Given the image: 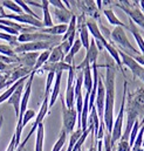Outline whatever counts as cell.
<instances>
[{
	"label": "cell",
	"instance_id": "6da1fadb",
	"mask_svg": "<svg viewBox=\"0 0 144 151\" xmlns=\"http://www.w3.org/2000/svg\"><path fill=\"white\" fill-rule=\"evenodd\" d=\"M106 72V100H104V111H103V123L106 125L107 132L111 135L114 125V109H115V76L116 70L112 66L107 65Z\"/></svg>",
	"mask_w": 144,
	"mask_h": 151
},
{
	"label": "cell",
	"instance_id": "7a4b0ae2",
	"mask_svg": "<svg viewBox=\"0 0 144 151\" xmlns=\"http://www.w3.org/2000/svg\"><path fill=\"white\" fill-rule=\"evenodd\" d=\"M125 113H131L137 117L144 116V88H137L135 91H127Z\"/></svg>",
	"mask_w": 144,
	"mask_h": 151
},
{
	"label": "cell",
	"instance_id": "3957f363",
	"mask_svg": "<svg viewBox=\"0 0 144 151\" xmlns=\"http://www.w3.org/2000/svg\"><path fill=\"white\" fill-rule=\"evenodd\" d=\"M137 1H118L115 4V6L121 8L137 27L144 29V14L137 7Z\"/></svg>",
	"mask_w": 144,
	"mask_h": 151
},
{
	"label": "cell",
	"instance_id": "277c9868",
	"mask_svg": "<svg viewBox=\"0 0 144 151\" xmlns=\"http://www.w3.org/2000/svg\"><path fill=\"white\" fill-rule=\"evenodd\" d=\"M124 89H123V97H122V103H121V108L118 115L116 117V119L114 121V125H112V131H111V143L115 145L122 136V129H123V121H124V116H125V97H127V91H128V82H124Z\"/></svg>",
	"mask_w": 144,
	"mask_h": 151
},
{
	"label": "cell",
	"instance_id": "5b68a950",
	"mask_svg": "<svg viewBox=\"0 0 144 151\" xmlns=\"http://www.w3.org/2000/svg\"><path fill=\"white\" fill-rule=\"evenodd\" d=\"M61 41H33L27 43H19L14 49L15 54H22V53H33L39 50H50L58 45H60Z\"/></svg>",
	"mask_w": 144,
	"mask_h": 151
},
{
	"label": "cell",
	"instance_id": "8992f818",
	"mask_svg": "<svg viewBox=\"0 0 144 151\" xmlns=\"http://www.w3.org/2000/svg\"><path fill=\"white\" fill-rule=\"evenodd\" d=\"M61 104H62V130L67 135H71L77 123V113L74 108L68 109L66 107L63 97H61Z\"/></svg>",
	"mask_w": 144,
	"mask_h": 151
},
{
	"label": "cell",
	"instance_id": "52a82bcc",
	"mask_svg": "<svg viewBox=\"0 0 144 151\" xmlns=\"http://www.w3.org/2000/svg\"><path fill=\"white\" fill-rule=\"evenodd\" d=\"M110 39L112 40L111 42H115V43H117L120 47L132 52L135 55H140V54H141L140 50H137V49L131 45V42L129 41V39L127 37V33H125V29H124V28H122V27H115V28L112 29V32L110 33Z\"/></svg>",
	"mask_w": 144,
	"mask_h": 151
},
{
	"label": "cell",
	"instance_id": "ba28073f",
	"mask_svg": "<svg viewBox=\"0 0 144 151\" xmlns=\"http://www.w3.org/2000/svg\"><path fill=\"white\" fill-rule=\"evenodd\" d=\"M120 58L122 60V65L128 67L130 69V72L132 73L134 77H138L140 80H142L144 82V67L141 66L140 63L136 62V60L128 53H125L124 50H118Z\"/></svg>",
	"mask_w": 144,
	"mask_h": 151
},
{
	"label": "cell",
	"instance_id": "9c48e42d",
	"mask_svg": "<svg viewBox=\"0 0 144 151\" xmlns=\"http://www.w3.org/2000/svg\"><path fill=\"white\" fill-rule=\"evenodd\" d=\"M2 19H7V20H12L14 22H18L20 25H25V26H31L34 28H43L42 21L40 19H36L32 15H28L26 13L22 14H5L2 17Z\"/></svg>",
	"mask_w": 144,
	"mask_h": 151
},
{
	"label": "cell",
	"instance_id": "30bf717a",
	"mask_svg": "<svg viewBox=\"0 0 144 151\" xmlns=\"http://www.w3.org/2000/svg\"><path fill=\"white\" fill-rule=\"evenodd\" d=\"M62 37H53L49 34L40 33L36 29L35 32L32 33H22L18 37L19 43H27V42H33V41H61Z\"/></svg>",
	"mask_w": 144,
	"mask_h": 151
},
{
	"label": "cell",
	"instance_id": "8fae6325",
	"mask_svg": "<svg viewBox=\"0 0 144 151\" xmlns=\"http://www.w3.org/2000/svg\"><path fill=\"white\" fill-rule=\"evenodd\" d=\"M99 52H100V50H99V48H97V46H96L95 40H94V39H91V40H90L89 48L87 49V54H86L84 60H83L78 66H76V67H75V69H77L78 72H81V70H83L86 67H89L90 65H95V63H96V61H97Z\"/></svg>",
	"mask_w": 144,
	"mask_h": 151
},
{
	"label": "cell",
	"instance_id": "7c38bea8",
	"mask_svg": "<svg viewBox=\"0 0 144 151\" xmlns=\"http://www.w3.org/2000/svg\"><path fill=\"white\" fill-rule=\"evenodd\" d=\"M75 65H73L72 68L68 70V81H67V89H66V97H65V103L68 109L74 108V102H75Z\"/></svg>",
	"mask_w": 144,
	"mask_h": 151
},
{
	"label": "cell",
	"instance_id": "4fadbf2b",
	"mask_svg": "<svg viewBox=\"0 0 144 151\" xmlns=\"http://www.w3.org/2000/svg\"><path fill=\"white\" fill-rule=\"evenodd\" d=\"M104 100H106V87L104 82L102 81V77L99 76V83H97V91H96V99H95V108L99 115V118L103 121V111H104Z\"/></svg>",
	"mask_w": 144,
	"mask_h": 151
},
{
	"label": "cell",
	"instance_id": "5bb4252c",
	"mask_svg": "<svg viewBox=\"0 0 144 151\" xmlns=\"http://www.w3.org/2000/svg\"><path fill=\"white\" fill-rule=\"evenodd\" d=\"M86 22H87V19H86V15L83 13L78 18L76 17V29L78 31V34H80L78 39L81 40L82 47L88 49L89 45H90V39H89V32H88Z\"/></svg>",
	"mask_w": 144,
	"mask_h": 151
},
{
	"label": "cell",
	"instance_id": "9a60e30c",
	"mask_svg": "<svg viewBox=\"0 0 144 151\" xmlns=\"http://www.w3.org/2000/svg\"><path fill=\"white\" fill-rule=\"evenodd\" d=\"M40 53L39 52H33V53H22V54H17L15 55V60H17V65L33 69L36 63V60L39 58Z\"/></svg>",
	"mask_w": 144,
	"mask_h": 151
},
{
	"label": "cell",
	"instance_id": "2e32d148",
	"mask_svg": "<svg viewBox=\"0 0 144 151\" xmlns=\"http://www.w3.org/2000/svg\"><path fill=\"white\" fill-rule=\"evenodd\" d=\"M25 82H22L21 84L18 86V88L14 90V93L11 95V97L7 100V103L13 106L14 108V113L17 116V119L19 117V113H20V103H21V97H22V94H24V89H25Z\"/></svg>",
	"mask_w": 144,
	"mask_h": 151
},
{
	"label": "cell",
	"instance_id": "e0dca14e",
	"mask_svg": "<svg viewBox=\"0 0 144 151\" xmlns=\"http://www.w3.org/2000/svg\"><path fill=\"white\" fill-rule=\"evenodd\" d=\"M86 25H87V28H88V32L93 35V38L95 41H99V42H101L103 46L108 42V40H106L104 37L102 35V32H101V29H100V27L97 26V22L94 20V19H88L87 20V22H86Z\"/></svg>",
	"mask_w": 144,
	"mask_h": 151
},
{
	"label": "cell",
	"instance_id": "ac0fdd59",
	"mask_svg": "<svg viewBox=\"0 0 144 151\" xmlns=\"http://www.w3.org/2000/svg\"><path fill=\"white\" fill-rule=\"evenodd\" d=\"M53 15L55 18V20L59 22V25H68L71 22L73 18L72 11L69 9H58V8H54L53 11Z\"/></svg>",
	"mask_w": 144,
	"mask_h": 151
},
{
	"label": "cell",
	"instance_id": "d6986e66",
	"mask_svg": "<svg viewBox=\"0 0 144 151\" xmlns=\"http://www.w3.org/2000/svg\"><path fill=\"white\" fill-rule=\"evenodd\" d=\"M72 68V66L65 63L63 61L61 62H56V63H46L41 69L43 72H48V73H54V74H58V73H63L65 70H69Z\"/></svg>",
	"mask_w": 144,
	"mask_h": 151
},
{
	"label": "cell",
	"instance_id": "ffe728a7",
	"mask_svg": "<svg viewBox=\"0 0 144 151\" xmlns=\"http://www.w3.org/2000/svg\"><path fill=\"white\" fill-rule=\"evenodd\" d=\"M61 77H62V73H58L55 74V78H54V84L52 87V91H50V97H49V109L55 104V101L60 94V88H61Z\"/></svg>",
	"mask_w": 144,
	"mask_h": 151
},
{
	"label": "cell",
	"instance_id": "44dd1931",
	"mask_svg": "<svg viewBox=\"0 0 144 151\" xmlns=\"http://www.w3.org/2000/svg\"><path fill=\"white\" fill-rule=\"evenodd\" d=\"M128 29L130 31V33L132 34V37L136 40V43H137V46H138V48H140V53L144 55V39H143V37L141 35V33H140V28H138L130 19H129Z\"/></svg>",
	"mask_w": 144,
	"mask_h": 151
},
{
	"label": "cell",
	"instance_id": "7402d4cb",
	"mask_svg": "<svg viewBox=\"0 0 144 151\" xmlns=\"http://www.w3.org/2000/svg\"><path fill=\"white\" fill-rule=\"evenodd\" d=\"M41 9L43 13V19H42V25L45 28H50L54 26L50 11H49V1L48 0H42L41 1Z\"/></svg>",
	"mask_w": 144,
	"mask_h": 151
},
{
	"label": "cell",
	"instance_id": "603a6c76",
	"mask_svg": "<svg viewBox=\"0 0 144 151\" xmlns=\"http://www.w3.org/2000/svg\"><path fill=\"white\" fill-rule=\"evenodd\" d=\"M77 6L82 9L83 13L91 15L93 18H97V8H96V4L95 1H78Z\"/></svg>",
	"mask_w": 144,
	"mask_h": 151
},
{
	"label": "cell",
	"instance_id": "cb8c5ba5",
	"mask_svg": "<svg viewBox=\"0 0 144 151\" xmlns=\"http://www.w3.org/2000/svg\"><path fill=\"white\" fill-rule=\"evenodd\" d=\"M81 48H82L81 40H80L78 38L75 39L73 47L71 48V50L68 52V54L65 56V59H63V62L67 63V65H69V66H73V65H74V56L81 50Z\"/></svg>",
	"mask_w": 144,
	"mask_h": 151
},
{
	"label": "cell",
	"instance_id": "d4e9b609",
	"mask_svg": "<svg viewBox=\"0 0 144 151\" xmlns=\"http://www.w3.org/2000/svg\"><path fill=\"white\" fill-rule=\"evenodd\" d=\"M103 14L106 15V18H107V20L109 21L110 25H114L115 27H122V28H124V29H128V25H125L124 22H122V21L116 17V14L114 13V11H112L111 8H106V9H103Z\"/></svg>",
	"mask_w": 144,
	"mask_h": 151
},
{
	"label": "cell",
	"instance_id": "484cf974",
	"mask_svg": "<svg viewBox=\"0 0 144 151\" xmlns=\"http://www.w3.org/2000/svg\"><path fill=\"white\" fill-rule=\"evenodd\" d=\"M104 49L108 52L109 55L115 60V62H116V65L118 66V68H121L122 74L125 76V74H124V69H123V65H122V60H121L120 54H118V50H117V49L114 47V45H112V43H110L109 41L104 45Z\"/></svg>",
	"mask_w": 144,
	"mask_h": 151
},
{
	"label": "cell",
	"instance_id": "4316f807",
	"mask_svg": "<svg viewBox=\"0 0 144 151\" xmlns=\"http://www.w3.org/2000/svg\"><path fill=\"white\" fill-rule=\"evenodd\" d=\"M65 53L62 50V48L60 47V45H58L56 47H54L52 50H50V54H49V58H48V63H56V62H61L63 61L65 59Z\"/></svg>",
	"mask_w": 144,
	"mask_h": 151
},
{
	"label": "cell",
	"instance_id": "83f0119b",
	"mask_svg": "<svg viewBox=\"0 0 144 151\" xmlns=\"http://www.w3.org/2000/svg\"><path fill=\"white\" fill-rule=\"evenodd\" d=\"M27 80H28V76L22 77V78H20L19 81H17L14 84H12L11 87H8V88H7V89H6V90H5V91H4V93L0 95V104H1V103H4L5 101H7V100L11 97V95L14 93V90L18 88V86H19V84H21L22 82L27 81Z\"/></svg>",
	"mask_w": 144,
	"mask_h": 151
},
{
	"label": "cell",
	"instance_id": "f1b7e54d",
	"mask_svg": "<svg viewBox=\"0 0 144 151\" xmlns=\"http://www.w3.org/2000/svg\"><path fill=\"white\" fill-rule=\"evenodd\" d=\"M83 87L86 89V93H91L93 89V76H91V68L86 67L83 70Z\"/></svg>",
	"mask_w": 144,
	"mask_h": 151
},
{
	"label": "cell",
	"instance_id": "f546056e",
	"mask_svg": "<svg viewBox=\"0 0 144 151\" xmlns=\"http://www.w3.org/2000/svg\"><path fill=\"white\" fill-rule=\"evenodd\" d=\"M43 139H45V127L43 123H41L36 129L35 151H43Z\"/></svg>",
	"mask_w": 144,
	"mask_h": 151
},
{
	"label": "cell",
	"instance_id": "4dcf8cb0",
	"mask_svg": "<svg viewBox=\"0 0 144 151\" xmlns=\"http://www.w3.org/2000/svg\"><path fill=\"white\" fill-rule=\"evenodd\" d=\"M50 50H52V49H50ZM50 50H43V52L40 53L39 58H37V60H36L35 66H34V68H33V72L37 73V70H39L40 68H42V67L47 63L48 58H49V54H50Z\"/></svg>",
	"mask_w": 144,
	"mask_h": 151
},
{
	"label": "cell",
	"instance_id": "1f68e13d",
	"mask_svg": "<svg viewBox=\"0 0 144 151\" xmlns=\"http://www.w3.org/2000/svg\"><path fill=\"white\" fill-rule=\"evenodd\" d=\"M0 4L2 5V7L8 8L9 11L14 12L15 14H22L24 13V11L20 8V6L13 0H2V1H0Z\"/></svg>",
	"mask_w": 144,
	"mask_h": 151
},
{
	"label": "cell",
	"instance_id": "d6a6232c",
	"mask_svg": "<svg viewBox=\"0 0 144 151\" xmlns=\"http://www.w3.org/2000/svg\"><path fill=\"white\" fill-rule=\"evenodd\" d=\"M67 137H68V135H67L63 130H61V132H60V137H59V139L56 141V143L54 144V147H53L52 151H61L62 150V149L65 148L66 142H67Z\"/></svg>",
	"mask_w": 144,
	"mask_h": 151
},
{
	"label": "cell",
	"instance_id": "836d02e7",
	"mask_svg": "<svg viewBox=\"0 0 144 151\" xmlns=\"http://www.w3.org/2000/svg\"><path fill=\"white\" fill-rule=\"evenodd\" d=\"M0 40L7 41V42H8V45H9L12 48H15L17 46H19L18 37H14V35H11V34L4 33V32H0Z\"/></svg>",
	"mask_w": 144,
	"mask_h": 151
},
{
	"label": "cell",
	"instance_id": "e575fe53",
	"mask_svg": "<svg viewBox=\"0 0 144 151\" xmlns=\"http://www.w3.org/2000/svg\"><path fill=\"white\" fill-rule=\"evenodd\" d=\"M140 129H141V124H140V121H137V122L134 124V127H132V129H131V131H130V136H129V144H130V147L134 145V143H135V141H136V137H137V135H138Z\"/></svg>",
	"mask_w": 144,
	"mask_h": 151
},
{
	"label": "cell",
	"instance_id": "d590c367",
	"mask_svg": "<svg viewBox=\"0 0 144 151\" xmlns=\"http://www.w3.org/2000/svg\"><path fill=\"white\" fill-rule=\"evenodd\" d=\"M0 54L8 58H14L17 55L14 53V49L9 45H4V43H0Z\"/></svg>",
	"mask_w": 144,
	"mask_h": 151
},
{
	"label": "cell",
	"instance_id": "8d00e7d4",
	"mask_svg": "<svg viewBox=\"0 0 144 151\" xmlns=\"http://www.w3.org/2000/svg\"><path fill=\"white\" fill-rule=\"evenodd\" d=\"M15 2L20 6V8L24 11V13H26V14H28V15H32V17H34V18H36V19H39V17L36 15L35 13L28 7V5L25 2V1H22V0H15Z\"/></svg>",
	"mask_w": 144,
	"mask_h": 151
},
{
	"label": "cell",
	"instance_id": "74e56055",
	"mask_svg": "<svg viewBox=\"0 0 144 151\" xmlns=\"http://www.w3.org/2000/svg\"><path fill=\"white\" fill-rule=\"evenodd\" d=\"M36 115H35V111L33 110V109H27V111L25 113L24 115V117H22V123H21V128L24 129L25 127H26V124L32 119V118H34Z\"/></svg>",
	"mask_w": 144,
	"mask_h": 151
},
{
	"label": "cell",
	"instance_id": "f35d334b",
	"mask_svg": "<svg viewBox=\"0 0 144 151\" xmlns=\"http://www.w3.org/2000/svg\"><path fill=\"white\" fill-rule=\"evenodd\" d=\"M115 149H116V151H131V147H130V144H129L128 141L120 139L115 144Z\"/></svg>",
	"mask_w": 144,
	"mask_h": 151
},
{
	"label": "cell",
	"instance_id": "ab89813d",
	"mask_svg": "<svg viewBox=\"0 0 144 151\" xmlns=\"http://www.w3.org/2000/svg\"><path fill=\"white\" fill-rule=\"evenodd\" d=\"M0 31H2L4 33H7V34H11V35H14V37H19L20 33L11 27H7V26H4V25H0Z\"/></svg>",
	"mask_w": 144,
	"mask_h": 151
},
{
	"label": "cell",
	"instance_id": "60d3db41",
	"mask_svg": "<svg viewBox=\"0 0 144 151\" xmlns=\"http://www.w3.org/2000/svg\"><path fill=\"white\" fill-rule=\"evenodd\" d=\"M48 1H49V6H53L54 8L66 9V6H65L63 1H61V0H48Z\"/></svg>",
	"mask_w": 144,
	"mask_h": 151
},
{
	"label": "cell",
	"instance_id": "b9f144b4",
	"mask_svg": "<svg viewBox=\"0 0 144 151\" xmlns=\"http://www.w3.org/2000/svg\"><path fill=\"white\" fill-rule=\"evenodd\" d=\"M6 151H17V144H15V135H14V134H13V136H12V138H11V142H9V144H8V147H7Z\"/></svg>",
	"mask_w": 144,
	"mask_h": 151
},
{
	"label": "cell",
	"instance_id": "7bdbcfd3",
	"mask_svg": "<svg viewBox=\"0 0 144 151\" xmlns=\"http://www.w3.org/2000/svg\"><path fill=\"white\" fill-rule=\"evenodd\" d=\"M131 56L136 60L137 63H140L141 66H143L144 67V55L143 54H140V55H131Z\"/></svg>",
	"mask_w": 144,
	"mask_h": 151
},
{
	"label": "cell",
	"instance_id": "ee69618b",
	"mask_svg": "<svg viewBox=\"0 0 144 151\" xmlns=\"http://www.w3.org/2000/svg\"><path fill=\"white\" fill-rule=\"evenodd\" d=\"M8 87H11V84L6 81V78H1L0 80V90L4 88H8Z\"/></svg>",
	"mask_w": 144,
	"mask_h": 151
},
{
	"label": "cell",
	"instance_id": "f6af8a7d",
	"mask_svg": "<svg viewBox=\"0 0 144 151\" xmlns=\"http://www.w3.org/2000/svg\"><path fill=\"white\" fill-rule=\"evenodd\" d=\"M27 5H33V6H36V7H39V8H41V4H39V2H36V1H25Z\"/></svg>",
	"mask_w": 144,
	"mask_h": 151
},
{
	"label": "cell",
	"instance_id": "bcb514c9",
	"mask_svg": "<svg viewBox=\"0 0 144 151\" xmlns=\"http://www.w3.org/2000/svg\"><path fill=\"white\" fill-rule=\"evenodd\" d=\"M6 13H5V11H4V7H2V5L0 4V19H2V17L5 15Z\"/></svg>",
	"mask_w": 144,
	"mask_h": 151
},
{
	"label": "cell",
	"instance_id": "7dc6e473",
	"mask_svg": "<svg viewBox=\"0 0 144 151\" xmlns=\"http://www.w3.org/2000/svg\"><path fill=\"white\" fill-rule=\"evenodd\" d=\"M88 151H97V147H96V144H93V145L89 148V150Z\"/></svg>",
	"mask_w": 144,
	"mask_h": 151
},
{
	"label": "cell",
	"instance_id": "c3c4849f",
	"mask_svg": "<svg viewBox=\"0 0 144 151\" xmlns=\"http://www.w3.org/2000/svg\"><path fill=\"white\" fill-rule=\"evenodd\" d=\"M138 4L141 5V8H142L141 11H142V13H143V14H144V0H141V1L138 2Z\"/></svg>",
	"mask_w": 144,
	"mask_h": 151
},
{
	"label": "cell",
	"instance_id": "681fc988",
	"mask_svg": "<svg viewBox=\"0 0 144 151\" xmlns=\"http://www.w3.org/2000/svg\"><path fill=\"white\" fill-rule=\"evenodd\" d=\"M2 123H4V116H0V131H1V127H2Z\"/></svg>",
	"mask_w": 144,
	"mask_h": 151
},
{
	"label": "cell",
	"instance_id": "f907efd6",
	"mask_svg": "<svg viewBox=\"0 0 144 151\" xmlns=\"http://www.w3.org/2000/svg\"><path fill=\"white\" fill-rule=\"evenodd\" d=\"M140 124H141V127H142V125H144V116H143V118H142V121L140 122Z\"/></svg>",
	"mask_w": 144,
	"mask_h": 151
},
{
	"label": "cell",
	"instance_id": "816d5d0a",
	"mask_svg": "<svg viewBox=\"0 0 144 151\" xmlns=\"http://www.w3.org/2000/svg\"><path fill=\"white\" fill-rule=\"evenodd\" d=\"M17 151H25V150H17Z\"/></svg>",
	"mask_w": 144,
	"mask_h": 151
},
{
	"label": "cell",
	"instance_id": "f5cc1de1",
	"mask_svg": "<svg viewBox=\"0 0 144 151\" xmlns=\"http://www.w3.org/2000/svg\"><path fill=\"white\" fill-rule=\"evenodd\" d=\"M77 151H82V150H77Z\"/></svg>",
	"mask_w": 144,
	"mask_h": 151
},
{
	"label": "cell",
	"instance_id": "db71d44e",
	"mask_svg": "<svg viewBox=\"0 0 144 151\" xmlns=\"http://www.w3.org/2000/svg\"><path fill=\"white\" fill-rule=\"evenodd\" d=\"M0 80H1V78H0Z\"/></svg>",
	"mask_w": 144,
	"mask_h": 151
}]
</instances>
